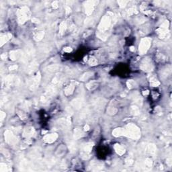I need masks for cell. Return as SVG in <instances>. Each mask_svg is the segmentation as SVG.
Masks as SVG:
<instances>
[{"label": "cell", "mask_w": 172, "mask_h": 172, "mask_svg": "<svg viewBox=\"0 0 172 172\" xmlns=\"http://www.w3.org/2000/svg\"><path fill=\"white\" fill-rule=\"evenodd\" d=\"M150 45V40L149 39H144L141 42V45H140L139 50L141 52L143 53V52H146L148 48L149 47Z\"/></svg>", "instance_id": "cell-1"}, {"label": "cell", "mask_w": 172, "mask_h": 172, "mask_svg": "<svg viewBox=\"0 0 172 172\" xmlns=\"http://www.w3.org/2000/svg\"><path fill=\"white\" fill-rule=\"evenodd\" d=\"M56 138H57V135H55H55L52 134V135H49L46 136V137L45 138V141H48V142H52V141H55Z\"/></svg>", "instance_id": "cell-2"}]
</instances>
